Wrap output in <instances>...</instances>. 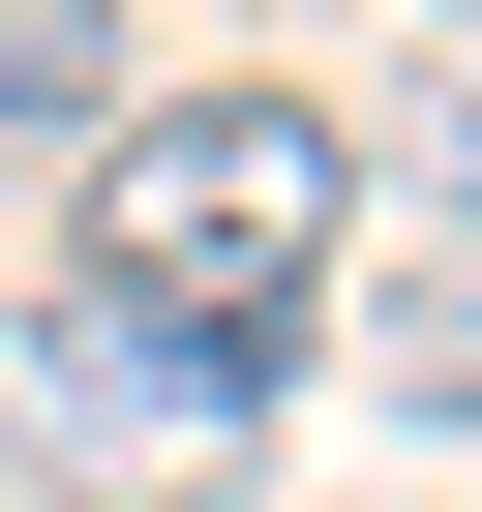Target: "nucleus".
<instances>
[{
  "instance_id": "f257e3e1",
  "label": "nucleus",
  "mask_w": 482,
  "mask_h": 512,
  "mask_svg": "<svg viewBox=\"0 0 482 512\" xmlns=\"http://www.w3.org/2000/svg\"><path fill=\"white\" fill-rule=\"evenodd\" d=\"M332 241H362V121H332V91H121V121H91V272H121V302L302 332Z\"/></svg>"
},
{
  "instance_id": "f03ea898",
  "label": "nucleus",
  "mask_w": 482,
  "mask_h": 512,
  "mask_svg": "<svg viewBox=\"0 0 482 512\" xmlns=\"http://www.w3.org/2000/svg\"><path fill=\"white\" fill-rule=\"evenodd\" d=\"M272 392H302V332H211V302H121V272L0 302V452L31 482H241Z\"/></svg>"
},
{
  "instance_id": "7ed1b4c3",
  "label": "nucleus",
  "mask_w": 482,
  "mask_h": 512,
  "mask_svg": "<svg viewBox=\"0 0 482 512\" xmlns=\"http://www.w3.org/2000/svg\"><path fill=\"white\" fill-rule=\"evenodd\" d=\"M151 91V31H91V0H0V151H91Z\"/></svg>"
},
{
  "instance_id": "20e7f679",
  "label": "nucleus",
  "mask_w": 482,
  "mask_h": 512,
  "mask_svg": "<svg viewBox=\"0 0 482 512\" xmlns=\"http://www.w3.org/2000/svg\"><path fill=\"white\" fill-rule=\"evenodd\" d=\"M362 392H392V422H482V241H452V272H392V332H362Z\"/></svg>"
},
{
  "instance_id": "39448f33",
  "label": "nucleus",
  "mask_w": 482,
  "mask_h": 512,
  "mask_svg": "<svg viewBox=\"0 0 482 512\" xmlns=\"http://www.w3.org/2000/svg\"><path fill=\"white\" fill-rule=\"evenodd\" d=\"M422 181H452V211H482V31H452V61H422Z\"/></svg>"
}]
</instances>
